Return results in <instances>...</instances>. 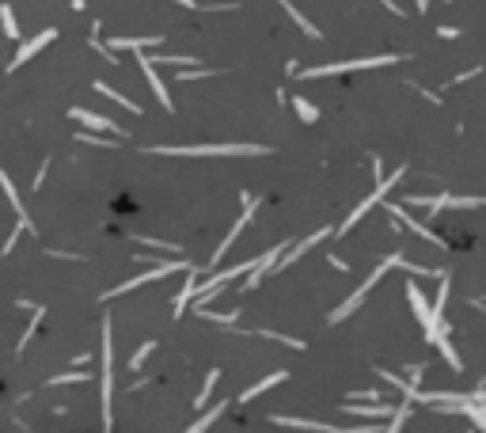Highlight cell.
Returning <instances> with one entry per match:
<instances>
[{"label": "cell", "instance_id": "obj_29", "mask_svg": "<svg viewBox=\"0 0 486 433\" xmlns=\"http://www.w3.org/2000/svg\"><path fill=\"white\" fill-rule=\"evenodd\" d=\"M87 380H92V373H61L46 384H50V388H61V384H87Z\"/></svg>", "mask_w": 486, "mask_h": 433}, {"label": "cell", "instance_id": "obj_30", "mask_svg": "<svg viewBox=\"0 0 486 433\" xmlns=\"http://www.w3.org/2000/svg\"><path fill=\"white\" fill-rule=\"evenodd\" d=\"M152 350H156V342H144V346H141V350H137V354H133V357H129V368H141V365H144V357H149V354H152Z\"/></svg>", "mask_w": 486, "mask_h": 433}, {"label": "cell", "instance_id": "obj_20", "mask_svg": "<svg viewBox=\"0 0 486 433\" xmlns=\"http://www.w3.org/2000/svg\"><path fill=\"white\" fill-rule=\"evenodd\" d=\"M164 38L149 35V38H110V50H149V46H160Z\"/></svg>", "mask_w": 486, "mask_h": 433}, {"label": "cell", "instance_id": "obj_32", "mask_svg": "<svg viewBox=\"0 0 486 433\" xmlns=\"http://www.w3.org/2000/svg\"><path fill=\"white\" fill-rule=\"evenodd\" d=\"M426 8H429V0H418V12H422V15H426Z\"/></svg>", "mask_w": 486, "mask_h": 433}, {"label": "cell", "instance_id": "obj_7", "mask_svg": "<svg viewBox=\"0 0 486 433\" xmlns=\"http://www.w3.org/2000/svg\"><path fill=\"white\" fill-rule=\"evenodd\" d=\"M407 300H410V308H414V319L422 323V339L433 342L437 334H441V323L433 319V304L426 300V293H422L414 282H407Z\"/></svg>", "mask_w": 486, "mask_h": 433}, {"label": "cell", "instance_id": "obj_16", "mask_svg": "<svg viewBox=\"0 0 486 433\" xmlns=\"http://www.w3.org/2000/svg\"><path fill=\"white\" fill-rule=\"evenodd\" d=\"M198 274H201V266H190V270H186V285L179 289V293H175V316H183V312H186V304H190L194 300V296H198Z\"/></svg>", "mask_w": 486, "mask_h": 433}, {"label": "cell", "instance_id": "obj_27", "mask_svg": "<svg viewBox=\"0 0 486 433\" xmlns=\"http://www.w3.org/2000/svg\"><path fill=\"white\" fill-rule=\"evenodd\" d=\"M293 110L301 114V122H319V110H315L304 95H296V99H293Z\"/></svg>", "mask_w": 486, "mask_h": 433}, {"label": "cell", "instance_id": "obj_9", "mask_svg": "<svg viewBox=\"0 0 486 433\" xmlns=\"http://www.w3.org/2000/svg\"><path fill=\"white\" fill-rule=\"evenodd\" d=\"M255 210H258V202H255V198H243V213H240V221L232 224V232H228V236L221 239V247H217V251H213V259H209V270H213V266H221V259H224V255H228V247L236 244V236H240V232L247 228V221H251V216H255Z\"/></svg>", "mask_w": 486, "mask_h": 433}, {"label": "cell", "instance_id": "obj_23", "mask_svg": "<svg viewBox=\"0 0 486 433\" xmlns=\"http://www.w3.org/2000/svg\"><path fill=\"white\" fill-rule=\"evenodd\" d=\"M217 380H221V368H209V373H206V384H201L198 399H194V407H198V411L209 403V399H213V388H217Z\"/></svg>", "mask_w": 486, "mask_h": 433}, {"label": "cell", "instance_id": "obj_17", "mask_svg": "<svg viewBox=\"0 0 486 433\" xmlns=\"http://www.w3.org/2000/svg\"><path fill=\"white\" fill-rule=\"evenodd\" d=\"M346 414H358V418H392L395 403H376V407H358V403H346Z\"/></svg>", "mask_w": 486, "mask_h": 433}, {"label": "cell", "instance_id": "obj_1", "mask_svg": "<svg viewBox=\"0 0 486 433\" xmlns=\"http://www.w3.org/2000/svg\"><path fill=\"white\" fill-rule=\"evenodd\" d=\"M156 156H266V144H156Z\"/></svg>", "mask_w": 486, "mask_h": 433}, {"label": "cell", "instance_id": "obj_5", "mask_svg": "<svg viewBox=\"0 0 486 433\" xmlns=\"http://www.w3.org/2000/svg\"><path fill=\"white\" fill-rule=\"evenodd\" d=\"M179 270H190V262L186 259H167V262H156L152 270H144V274H137V278H129V282H122L115 285L103 300H115V296L122 293H133V289H141V285H149V282H160V278H167V274H179Z\"/></svg>", "mask_w": 486, "mask_h": 433}, {"label": "cell", "instance_id": "obj_14", "mask_svg": "<svg viewBox=\"0 0 486 433\" xmlns=\"http://www.w3.org/2000/svg\"><path fill=\"white\" fill-rule=\"evenodd\" d=\"M285 380H289V373H285V368H278V373L262 376L258 384H251V388H243V391H240V407H243V403H251V399H258L262 391H270V388H278V384H285Z\"/></svg>", "mask_w": 486, "mask_h": 433}, {"label": "cell", "instance_id": "obj_18", "mask_svg": "<svg viewBox=\"0 0 486 433\" xmlns=\"http://www.w3.org/2000/svg\"><path fill=\"white\" fill-rule=\"evenodd\" d=\"M278 426H289V430H312V433H323L330 422H319V418H289V414H270Z\"/></svg>", "mask_w": 486, "mask_h": 433}, {"label": "cell", "instance_id": "obj_24", "mask_svg": "<svg viewBox=\"0 0 486 433\" xmlns=\"http://www.w3.org/2000/svg\"><path fill=\"white\" fill-rule=\"evenodd\" d=\"M0 23H4V35L12 38V42H19V23H15V12H12V4H0Z\"/></svg>", "mask_w": 486, "mask_h": 433}, {"label": "cell", "instance_id": "obj_25", "mask_svg": "<svg viewBox=\"0 0 486 433\" xmlns=\"http://www.w3.org/2000/svg\"><path fill=\"white\" fill-rule=\"evenodd\" d=\"M278 4H281V8H285V12H289V15H293V19H296V27H301V31H304V35H308V38H319V31H315V27H312V23H308V19H304V12H296V8H293V0H278Z\"/></svg>", "mask_w": 486, "mask_h": 433}, {"label": "cell", "instance_id": "obj_11", "mask_svg": "<svg viewBox=\"0 0 486 433\" xmlns=\"http://www.w3.org/2000/svg\"><path fill=\"white\" fill-rule=\"evenodd\" d=\"M137 65H141V72H144V80H149V87L156 92V99H160V107L164 110H175V103H171V92H167V84L156 76V65H152V58L149 53H137Z\"/></svg>", "mask_w": 486, "mask_h": 433}, {"label": "cell", "instance_id": "obj_6", "mask_svg": "<svg viewBox=\"0 0 486 433\" xmlns=\"http://www.w3.org/2000/svg\"><path fill=\"white\" fill-rule=\"evenodd\" d=\"M403 61L399 53H380V58H358V61H330V65H315V69H304V76H335V72H358V69H384V65H395Z\"/></svg>", "mask_w": 486, "mask_h": 433}, {"label": "cell", "instance_id": "obj_13", "mask_svg": "<svg viewBox=\"0 0 486 433\" xmlns=\"http://www.w3.org/2000/svg\"><path fill=\"white\" fill-rule=\"evenodd\" d=\"M380 380H387L395 391H399L407 403H426V391L418 388V384H410V380H403V376H395V373H387V368H380Z\"/></svg>", "mask_w": 486, "mask_h": 433}, {"label": "cell", "instance_id": "obj_12", "mask_svg": "<svg viewBox=\"0 0 486 433\" xmlns=\"http://www.w3.org/2000/svg\"><path fill=\"white\" fill-rule=\"evenodd\" d=\"M384 210H387V213H392V221H403V224H407V228H410V232H418V236H422V239H426V244H433V247H449V244H444V239H441V236H437V232H429V228H426V224H418V221H414V216H410V213H407V205H395V202H387V205H384Z\"/></svg>", "mask_w": 486, "mask_h": 433}, {"label": "cell", "instance_id": "obj_8", "mask_svg": "<svg viewBox=\"0 0 486 433\" xmlns=\"http://www.w3.org/2000/svg\"><path fill=\"white\" fill-rule=\"evenodd\" d=\"M69 118H72V122H80L84 130H92V133H115V137L126 141V130H122L118 122H110V118L95 114V110H87V107H72V110H69Z\"/></svg>", "mask_w": 486, "mask_h": 433}, {"label": "cell", "instance_id": "obj_15", "mask_svg": "<svg viewBox=\"0 0 486 433\" xmlns=\"http://www.w3.org/2000/svg\"><path fill=\"white\" fill-rule=\"evenodd\" d=\"M0 187H4V194H8V202H12L15 216H19V224H23L27 232H35V224H31L27 210H23V198H19V190H15V182H12V175H8V171H0Z\"/></svg>", "mask_w": 486, "mask_h": 433}, {"label": "cell", "instance_id": "obj_2", "mask_svg": "<svg viewBox=\"0 0 486 433\" xmlns=\"http://www.w3.org/2000/svg\"><path fill=\"white\" fill-rule=\"evenodd\" d=\"M99 361H103V373H99V407H103V426H115L110 418V407H115V334H110V319H103V342H99Z\"/></svg>", "mask_w": 486, "mask_h": 433}, {"label": "cell", "instance_id": "obj_21", "mask_svg": "<svg viewBox=\"0 0 486 433\" xmlns=\"http://www.w3.org/2000/svg\"><path fill=\"white\" fill-rule=\"evenodd\" d=\"M433 346L441 350V357L449 361V368H456V373L464 368V357H460L456 350H452V342H449V331H441V334H437V339H433Z\"/></svg>", "mask_w": 486, "mask_h": 433}, {"label": "cell", "instance_id": "obj_31", "mask_svg": "<svg viewBox=\"0 0 486 433\" xmlns=\"http://www.w3.org/2000/svg\"><path fill=\"white\" fill-rule=\"evenodd\" d=\"M175 4H183V8H198V0H175Z\"/></svg>", "mask_w": 486, "mask_h": 433}, {"label": "cell", "instance_id": "obj_22", "mask_svg": "<svg viewBox=\"0 0 486 433\" xmlns=\"http://www.w3.org/2000/svg\"><path fill=\"white\" fill-rule=\"evenodd\" d=\"M95 92H99V95H107V99H115L118 107H126V110H129V114H141V107H137L133 99H126L122 92H115V87H110L107 80H95Z\"/></svg>", "mask_w": 486, "mask_h": 433}, {"label": "cell", "instance_id": "obj_3", "mask_svg": "<svg viewBox=\"0 0 486 433\" xmlns=\"http://www.w3.org/2000/svg\"><path fill=\"white\" fill-rule=\"evenodd\" d=\"M392 266H395V255H387V259L380 262V266L372 270V274L364 278V282H361L358 289H353V296H350V300H342V304H338L335 312H330V323H342V319H350L353 312H358L361 304H364V296H369L372 289H376V282H380V278H384V274H387V270H392Z\"/></svg>", "mask_w": 486, "mask_h": 433}, {"label": "cell", "instance_id": "obj_28", "mask_svg": "<svg viewBox=\"0 0 486 433\" xmlns=\"http://www.w3.org/2000/svg\"><path fill=\"white\" fill-rule=\"evenodd\" d=\"M152 65H198V58H190V53H183V58H179V53H160V58H152Z\"/></svg>", "mask_w": 486, "mask_h": 433}, {"label": "cell", "instance_id": "obj_33", "mask_svg": "<svg viewBox=\"0 0 486 433\" xmlns=\"http://www.w3.org/2000/svg\"><path fill=\"white\" fill-rule=\"evenodd\" d=\"M483 388H486V380H483Z\"/></svg>", "mask_w": 486, "mask_h": 433}, {"label": "cell", "instance_id": "obj_26", "mask_svg": "<svg viewBox=\"0 0 486 433\" xmlns=\"http://www.w3.org/2000/svg\"><path fill=\"white\" fill-rule=\"evenodd\" d=\"M42 319H46V308L38 304V308L31 312V323H27V331H23V339H19V350H27V342L35 339V331H38V323H42Z\"/></svg>", "mask_w": 486, "mask_h": 433}, {"label": "cell", "instance_id": "obj_4", "mask_svg": "<svg viewBox=\"0 0 486 433\" xmlns=\"http://www.w3.org/2000/svg\"><path fill=\"white\" fill-rule=\"evenodd\" d=\"M403 175H407V167H395V175H380V179H376V187H372V194H364L361 198V205H358V210H353L350 216H346V221L342 224H338V236H346V232H350L353 228V224H358L361 221V216L364 213H369L372 210V205H376V202H384V198H387V190H392L395 187V182H399L403 179Z\"/></svg>", "mask_w": 486, "mask_h": 433}, {"label": "cell", "instance_id": "obj_19", "mask_svg": "<svg viewBox=\"0 0 486 433\" xmlns=\"http://www.w3.org/2000/svg\"><path fill=\"white\" fill-rule=\"evenodd\" d=\"M224 411H228V403H217V407H213V411H201V414H198V418H194V422H190V426H186L183 433H206V430H209V426H213V422H217V418H221V414H224Z\"/></svg>", "mask_w": 486, "mask_h": 433}, {"label": "cell", "instance_id": "obj_10", "mask_svg": "<svg viewBox=\"0 0 486 433\" xmlns=\"http://www.w3.org/2000/svg\"><path fill=\"white\" fill-rule=\"evenodd\" d=\"M53 38H58V31H53V27H46V31H38L35 38H27V42H19V50H15V58L8 61V72H15L19 65H27V61L35 58L38 50H46V46L53 42Z\"/></svg>", "mask_w": 486, "mask_h": 433}]
</instances>
